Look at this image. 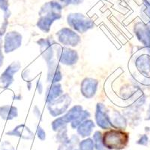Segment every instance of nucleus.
Instances as JSON below:
<instances>
[{"label": "nucleus", "instance_id": "nucleus-8", "mask_svg": "<svg viewBox=\"0 0 150 150\" xmlns=\"http://www.w3.org/2000/svg\"><path fill=\"white\" fill-rule=\"evenodd\" d=\"M22 35L17 32L12 31L8 33L4 39V51L6 53L13 52L21 46Z\"/></svg>", "mask_w": 150, "mask_h": 150}, {"label": "nucleus", "instance_id": "nucleus-3", "mask_svg": "<svg viewBox=\"0 0 150 150\" xmlns=\"http://www.w3.org/2000/svg\"><path fill=\"white\" fill-rule=\"evenodd\" d=\"M67 22L70 27L79 33H85L94 26L93 21L80 13H71L68 14Z\"/></svg>", "mask_w": 150, "mask_h": 150}, {"label": "nucleus", "instance_id": "nucleus-19", "mask_svg": "<svg viewBox=\"0 0 150 150\" xmlns=\"http://www.w3.org/2000/svg\"><path fill=\"white\" fill-rule=\"evenodd\" d=\"M82 106H74L71 109L69 110L65 113V115H64V116H62V118H63V120H65L67 123H71L73 121H74V120H77V118L80 116V114L82 113Z\"/></svg>", "mask_w": 150, "mask_h": 150}, {"label": "nucleus", "instance_id": "nucleus-22", "mask_svg": "<svg viewBox=\"0 0 150 150\" xmlns=\"http://www.w3.org/2000/svg\"><path fill=\"white\" fill-rule=\"evenodd\" d=\"M67 124L68 123L63 120V118L62 116V117L58 118V119H56V120L53 122V123H52V128H53L54 131L59 132V131H62V130L67 128Z\"/></svg>", "mask_w": 150, "mask_h": 150}, {"label": "nucleus", "instance_id": "nucleus-6", "mask_svg": "<svg viewBox=\"0 0 150 150\" xmlns=\"http://www.w3.org/2000/svg\"><path fill=\"white\" fill-rule=\"evenodd\" d=\"M56 58L63 65H73L78 59V54L74 50L59 46V49H56Z\"/></svg>", "mask_w": 150, "mask_h": 150}, {"label": "nucleus", "instance_id": "nucleus-5", "mask_svg": "<svg viewBox=\"0 0 150 150\" xmlns=\"http://www.w3.org/2000/svg\"><path fill=\"white\" fill-rule=\"evenodd\" d=\"M58 41L65 46L76 47L81 41L80 35L68 28H63L56 33Z\"/></svg>", "mask_w": 150, "mask_h": 150}, {"label": "nucleus", "instance_id": "nucleus-1", "mask_svg": "<svg viewBox=\"0 0 150 150\" xmlns=\"http://www.w3.org/2000/svg\"><path fill=\"white\" fill-rule=\"evenodd\" d=\"M62 5L56 1H50L43 5L38 13L40 18L37 23L38 27L44 33H48L53 23L62 17Z\"/></svg>", "mask_w": 150, "mask_h": 150}, {"label": "nucleus", "instance_id": "nucleus-11", "mask_svg": "<svg viewBox=\"0 0 150 150\" xmlns=\"http://www.w3.org/2000/svg\"><path fill=\"white\" fill-rule=\"evenodd\" d=\"M134 33L144 46L150 47V26L143 23H137L134 26Z\"/></svg>", "mask_w": 150, "mask_h": 150}, {"label": "nucleus", "instance_id": "nucleus-27", "mask_svg": "<svg viewBox=\"0 0 150 150\" xmlns=\"http://www.w3.org/2000/svg\"><path fill=\"white\" fill-rule=\"evenodd\" d=\"M148 143L149 137L146 134L142 135V136L140 137V138L137 141V144L141 146H146L148 145Z\"/></svg>", "mask_w": 150, "mask_h": 150}, {"label": "nucleus", "instance_id": "nucleus-28", "mask_svg": "<svg viewBox=\"0 0 150 150\" xmlns=\"http://www.w3.org/2000/svg\"><path fill=\"white\" fill-rule=\"evenodd\" d=\"M37 135L38 137L41 140H42V141L46 139V133H45V130L40 126H38L37 128Z\"/></svg>", "mask_w": 150, "mask_h": 150}, {"label": "nucleus", "instance_id": "nucleus-26", "mask_svg": "<svg viewBox=\"0 0 150 150\" xmlns=\"http://www.w3.org/2000/svg\"><path fill=\"white\" fill-rule=\"evenodd\" d=\"M84 0H59V2H61L65 5H77L83 3Z\"/></svg>", "mask_w": 150, "mask_h": 150}, {"label": "nucleus", "instance_id": "nucleus-21", "mask_svg": "<svg viewBox=\"0 0 150 150\" xmlns=\"http://www.w3.org/2000/svg\"><path fill=\"white\" fill-rule=\"evenodd\" d=\"M90 112L88 110H83L82 113L80 114V116L77 118V120L73 121L72 122H71V126L72 128H77V127L80 125L83 122H84L85 120H86L87 119H89L90 117Z\"/></svg>", "mask_w": 150, "mask_h": 150}, {"label": "nucleus", "instance_id": "nucleus-9", "mask_svg": "<svg viewBox=\"0 0 150 150\" xmlns=\"http://www.w3.org/2000/svg\"><path fill=\"white\" fill-rule=\"evenodd\" d=\"M96 121L97 125L104 130H109L111 128L108 118V112L106 107L103 104L98 103L96 106Z\"/></svg>", "mask_w": 150, "mask_h": 150}, {"label": "nucleus", "instance_id": "nucleus-7", "mask_svg": "<svg viewBox=\"0 0 150 150\" xmlns=\"http://www.w3.org/2000/svg\"><path fill=\"white\" fill-rule=\"evenodd\" d=\"M21 68L19 62H13L5 70L0 77V88L6 89L14 82V74Z\"/></svg>", "mask_w": 150, "mask_h": 150}, {"label": "nucleus", "instance_id": "nucleus-32", "mask_svg": "<svg viewBox=\"0 0 150 150\" xmlns=\"http://www.w3.org/2000/svg\"><path fill=\"white\" fill-rule=\"evenodd\" d=\"M103 150H109V149H103Z\"/></svg>", "mask_w": 150, "mask_h": 150}, {"label": "nucleus", "instance_id": "nucleus-17", "mask_svg": "<svg viewBox=\"0 0 150 150\" xmlns=\"http://www.w3.org/2000/svg\"><path fill=\"white\" fill-rule=\"evenodd\" d=\"M94 128L95 123L93 121L91 120H86L77 127V133L82 137H87L92 134Z\"/></svg>", "mask_w": 150, "mask_h": 150}, {"label": "nucleus", "instance_id": "nucleus-20", "mask_svg": "<svg viewBox=\"0 0 150 150\" xmlns=\"http://www.w3.org/2000/svg\"><path fill=\"white\" fill-rule=\"evenodd\" d=\"M93 141L95 149L96 150H103L104 149V146L103 143V135L101 131H96L93 134Z\"/></svg>", "mask_w": 150, "mask_h": 150}, {"label": "nucleus", "instance_id": "nucleus-13", "mask_svg": "<svg viewBox=\"0 0 150 150\" xmlns=\"http://www.w3.org/2000/svg\"><path fill=\"white\" fill-rule=\"evenodd\" d=\"M48 65V72L47 80L48 83H59L62 78L60 68L58 63L54 60L47 62Z\"/></svg>", "mask_w": 150, "mask_h": 150}, {"label": "nucleus", "instance_id": "nucleus-24", "mask_svg": "<svg viewBox=\"0 0 150 150\" xmlns=\"http://www.w3.org/2000/svg\"><path fill=\"white\" fill-rule=\"evenodd\" d=\"M76 143L75 140H72V139H69L66 143H62L59 147L58 150H73V146Z\"/></svg>", "mask_w": 150, "mask_h": 150}, {"label": "nucleus", "instance_id": "nucleus-31", "mask_svg": "<svg viewBox=\"0 0 150 150\" xmlns=\"http://www.w3.org/2000/svg\"><path fill=\"white\" fill-rule=\"evenodd\" d=\"M5 34V33H3V32H2V31L0 30V49H2V47H3V45H2V36H3V35Z\"/></svg>", "mask_w": 150, "mask_h": 150}, {"label": "nucleus", "instance_id": "nucleus-10", "mask_svg": "<svg viewBox=\"0 0 150 150\" xmlns=\"http://www.w3.org/2000/svg\"><path fill=\"white\" fill-rule=\"evenodd\" d=\"M37 43L40 47L41 55L43 58L46 60L47 62L53 60V53H54V47H56V44L53 41L49 39L41 38V40L38 41Z\"/></svg>", "mask_w": 150, "mask_h": 150}, {"label": "nucleus", "instance_id": "nucleus-4", "mask_svg": "<svg viewBox=\"0 0 150 150\" xmlns=\"http://www.w3.org/2000/svg\"><path fill=\"white\" fill-rule=\"evenodd\" d=\"M71 98L68 95L65 94L62 95L58 98L47 104V109L50 114L53 117H56L66 112L67 110L69 108Z\"/></svg>", "mask_w": 150, "mask_h": 150}, {"label": "nucleus", "instance_id": "nucleus-18", "mask_svg": "<svg viewBox=\"0 0 150 150\" xmlns=\"http://www.w3.org/2000/svg\"><path fill=\"white\" fill-rule=\"evenodd\" d=\"M18 116L17 108L14 106L5 105L0 107V116L5 120H11Z\"/></svg>", "mask_w": 150, "mask_h": 150}, {"label": "nucleus", "instance_id": "nucleus-30", "mask_svg": "<svg viewBox=\"0 0 150 150\" xmlns=\"http://www.w3.org/2000/svg\"><path fill=\"white\" fill-rule=\"evenodd\" d=\"M3 60H4V56H3V54H2V49H0V66H2V63H3Z\"/></svg>", "mask_w": 150, "mask_h": 150}, {"label": "nucleus", "instance_id": "nucleus-12", "mask_svg": "<svg viewBox=\"0 0 150 150\" xmlns=\"http://www.w3.org/2000/svg\"><path fill=\"white\" fill-rule=\"evenodd\" d=\"M98 81L92 78H86L81 83L80 91L86 98H92L96 93Z\"/></svg>", "mask_w": 150, "mask_h": 150}, {"label": "nucleus", "instance_id": "nucleus-15", "mask_svg": "<svg viewBox=\"0 0 150 150\" xmlns=\"http://www.w3.org/2000/svg\"><path fill=\"white\" fill-rule=\"evenodd\" d=\"M63 94V90L62 89V86L59 83H51V85L47 87L45 93V101L47 104L54 101L55 99Z\"/></svg>", "mask_w": 150, "mask_h": 150}, {"label": "nucleus", "instance_id": "nucleus-23", "mask_svg": "<svg viewBox=\"0 0 150 150\" xmlns=\"http://www.w3.org/2000/svg\"><path fill=\"white\" fill-rule=\"evenodd\" d=\"M79 150H95V145L92 139L87 138L79 143Z\"/></svg>", "mask_w": 150, "mask_h": 150}, {"label": "nucleus", "instance_id": "nucleus-33", "mask_svg": "<svg viewBox=\"0 0 150 150\" xmlns=\"http://www.w3.org/2000/svg\"><path fill=\"white\" fill-rule=\"evenodd\" d=\"M74 150H79V149H74Z\"/></svg>", "mask_w": 150, "mask_h": 150}, {"label": "nucleus", "instance_id": "nucleus-25", "mask_svg": "<svg viewBox=\"0 0 150 150\" xmlns=\"http://www.w3.org/2000/svg\"><path fill=\"white\" fill-rule=\"evenodd\" d=\"M0 8L2 9L5 14V18L9 17L7 13H8L9 1L8 0H0Z\"/></svg>", "mask_w": 150, "mask_h": 150}, {"label": "nucleus", "instance_id": "nucleus-16", "mask_svg": "<svg viewBox=\"0 0 150 150\" xmlns=\"http://www.w3.org/2000/svg\"><path fill=\"white\" fill-rule=\"evenodd\" d=\"M136 66L137 70L143 75H149L150 72V56L143 55L138 57L136 60Z\"/></svg>", "mask_w": 150, "mask_h": 150}, {"label": "nucleus", "instance_id": "nucleus-14", "mask_svg": "<svg viewBox=\"0 0 150 150\" xmlns=\"http://www.w3.org/2000/svg\"><path fill=\"white\" fill-rule=\"evenodd\" d=\"M6 134L9 135V136L18 137H21L24 140H31L33 137V131L24 124L17 125L13 130L7 132Z\"/></svg>", "mask_w": 150, "mask_h": 150}, {"label": "nucleus", "instance_id": "nucleus-2", "mask_svg": "<svg viewBox=\"0 0 150 150\" xmlns=\"http://www.w3.org/2000/svg\"><path fill=\"white\" fill-rule=\"evenodd\" d=\"M129 135L122 129H109L103 134L104 147L109 150H122L128 146Z\"/></svg>", "mask_w": 150, "mask_h": 150}, {"label": "nucleus", "instance_id": "nucleus-29", "mask_svg": "<svg viewBox=\"0 0 150 150\" xmlns=\"http://www.w3.org/2000/svg\"><path fill=\"white\" fill-rule=\"evenodd\" d=\"M1 150H14V146L11 144V143H9L8 141H5L2 143L1 145Z\"/></svg>", "mask_w": 150, "mask_h": 150}]
</instances>
